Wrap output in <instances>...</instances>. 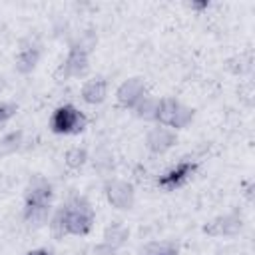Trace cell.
<instances>
[{
    "label": "cell",
    "mask_w": 255,
    "mask_h": 255,
    "mask_svg": "<svg viewBox=\"0 0 255 255\" xmlns=\"http://www.w3.org/2000/svg\"><path fill=\"white\" fill-rule=\"evenodd\" d=\"M243 227H245V219L237 211H229L207 221L201 231L209 237H235L243 231Z\"/></svg>",
    "instance_id": "8"
},
{
    "label": "cell",
    "mask_w": 255,
    "mask_h": 255,
    "mask_svg": "<svg viewBox=\"0 0 255 255\" xmlns=\"http://www.w3.org/2000/svg\"><path fill=\"white\" fill-rule=\"evenodd\" d=\"M197 167H199V163L195 159H183L157 177V187L161 191H175L191 179V175L197 171Z\"/></svg>",
    "instance_id": "7"
},
{
    "label": "cell",
    "mask_w": 255,
    "mask_h": 255,
    "mask_svg": "<svg viewBox=\"0 0 255 255\" xmlns=\"http://www.w3.org/2000/svg\"><path fill=\"white\" fill-rule=\"evenodd\" d=\"M88 118L74 104H62L52 112L50 129L56 135H78L86 129Z\"/></svg>",
    "instance_id": "3"
},
{
    "label": "cell",
    "mask_w": 255,
    "mask_h": 255,
    "mask_svg": "<svg viewBox=\"0 0 255 255\" xmlns=\"http://www.w3.org/2000/svg\"><path fill=\"white\" fill-rule=\"evenodd\" d=\"M209 6H211V2H207V0H203V2H189V4H187V8H189V10H195V12L207 10Z\"/></svg>",
    "instance_id": "19"
},
{
    "label": "cell",
    "mask_w": 255,
    "mask_h": 255,
    "mask_svg": "<svg viewBox=\"0 0 255 255\" xmlns=\"http://www.w3.org/2000/svg\"><path fill=\"white\" fill-rule=\"evenodd\" d=\"M94 221H96V215H94L92 203L84 195H74L52 215L48 223L56 237H64V235L84 237L92 231Z\"/></svg>",
    "instance_id": "1"
},
{
    "label": "cell",
    "mask_w": 255,
    "mask_h": 255,
    "mask_svg": "<svg viewBox=\"0 0 255 255\" xmlns=\"http://www.w3.org/2000/svg\"><path fill=\"white\" fill-rule=\"evenodd\" d=\"M157 100H159V98L145 94V96L137 102V106L133 108L135 118H139V120H143V122H155V108H157Z\"/></svg>",
    "instance_id": "15"
},
{
    "label": "cell",
    "mask_w": 255,
    "mask_h": 255,
    "mask_svg": "<svg viewBox=\"0 0 255 255\" xmlns=\"http://www.w3.org/2000/svg\"><path fill=\"white\" fill-rule=\"evenodd\" d=\"M4 88H6V78H4V74H0V94L4 92Z\"/></svg>",
    "instance_id": "21"
},
{
    "label": "cell",
    "mask_w": 255,
    "mask_h": 255,
    "mask_svg": "<svg viewBox=\"0 0 255 255\" xmlns=\"http://www.w3.org/2000/svg\"><path fill=\"white\" fill-rule=\"evenodd\" d=\"M88 159H90L88 149H86V147H80V145H74V147H70V149L64 153V163H66V167L72 169V171H80V169L88 163Z\"/></svg>",
    "instance_id": "16"
},
{
    "label": "cell",
    "mask_w": 255,
    "mask_h": 255,
    "mask_svg": "<svg viewBox=\"0 0 255 255\" xmlns=\"http://www.w3.org/2000/svg\"><path fill=\"white\" fill-rule=\"evenodd\" d=\"M106 201L118 211H129L135 205V187L128 179L112 177L104 183Z\"/></svg>",
    "instance_id": "5"
},
{
    "label": "cell",
    "mask_w": 255,
    "mask_h": 255,
    "mask_svg": "<svg viewBox=\"0 0 255 255\" xmlns=\"http://www.w3.org/2000/svg\"><path fill=\"white\" fill-rule=\"evenodd\" d=\"M52 201H54V185L46 177L34 175L24 189V207H50L52 209Z\"/></svg>",
    "instance_id": "9"
},
{
    "label": "cell",
    "mask_w": 255,
    "mask_h": 255,
    "mask_svg": "<svg viewBox=\"0 0 255 255\" xmlns=\"http://www.w3.org/2000/svg\"><path fill=\"white\" fill-rule=\"evenodd\" d=\"M18 114V106L14 102H6L0 100V124H6L8 120H12Z\"/></svg>",
    "instance_id": "18"
},
{
    "label": "cell",
    "mask_w": 255,
    "mask_h": 255,
    "mask_svg": "<svg viewBox=\"0 0 255 255\" xmlns=\"http://www.w3.org/2000/svg\"><path fill=\"white\" fill-rule=\"evenodd\" d=\"M147 94L145 88V80L139 76H131L128 80H124L118 90H116V102L118 106H122L124 110H133L137 106V102Z\"/></svg>",
    "instance_id": "10"
},
{
    "label": "cell",
    "mask_w": 255,
    "mask_h": 255,
    "mask_svg": "<svg viewBox=\"0 0 255 255\" xmlns=\"http://www.w3.org/2000/svg\"><path fill=\"white\" fill-rule=\"evenodd\" d=\"M128 239H129V229L126 225H122L120 221H114L104 229V241L102 243H106L108 247L118 251L120 247H124L128 243Z\"/></svg>",
    "instance_id": "13"
},
{
    "label": "cell",
    "mask_w": 255,
    "mask_h": 255,
    "mask_svg": "<svg viewBox=\"0 0 255 255\" xmlns=\"http://www.w3.org/2000/svg\"><path fill=\"white\" fill-rule=\"evenodd\" d=\"M175 143H177V131H173L165 126L157 124V126L149 128L145 133V147L155 155L167 153Z\"/></svg>",
    "instance_id": "11"
},
{
    "label": "cell",
    "mask_w": 255,
    "mask_h": 255,
    "mask_svg": "<svg viewBox=\"0 0 255 255\" xmlns=\"http://www.w3.org/2000/svg\"><path fill=\"white\" fill-rule=\"evenodd\" d=\"M195 118V110L185 106L183 102H179L177 98L171 96H163L157 100V108H155V124L165 126L173 131L177 129H185Z\"/></svg>",
    "instance_id": "2"
},
{
    "label": "cell",
    "mask_w": 255,
    "mask_h": 255,
    "mask_svg": "<svg viewBox=\"0 0 255 255\" xmlns=\"http://www.w3.org/2000/svg\"><path fill=\"white\" fill-rule=\"evenodd\" d=\"M26 255H54L50 249H46V247H36V249H30Z\"/></svg>",
    "instance_id": "20"
},
{
    "label": "cell",
    "mask_w": 255,
    "mask_h": 255,
    "mask_svg": "<svg viewBox=\"0 0 255 255\" xmlns=\"http://www.w3.org/2000/svg\"><path fill=\"white\" fill-rule=\"evenodd\" d=\"M24 143V131L22 129H14V131H8L0 137V157H10L14 155L16 151H20Z\"/></svg>",
    "instance_id": "14"
},
{
    "label": "cell",
    "mask_w": 255,
    "mask_h": 255,
    "mask_svg": "<svg viewBox=\"0 0 255 255\" xmlns=\"http://www.w3.org/2000/svg\"><path fill=\"white\" fill-rule=\"evenodd\" d=\"M42 58V42L34 36H28L24 40H20L18 44V52L14 56V68L18 74H32Z\"/></svg>",
    "instance_id": "6"
},
{
    "label": "cell",
    "mask_w": 255,
    "mask_h": 255,
    "mask_svg": "<svg viewBox=\"0 0 255 255\" xmlns=\"http://www.w3.org/2000/svg\"><path fill=\"white\" fill-rule=\"evenodd\" d=\"M88 70H90V48L82 42L70 44V50L58 68V78L64 82L84 78L88 74Z\"/></svg>",
    "instance_id": "4"
},
{
    "label": "cell",
    "mask_w": 255,
    "mask_h": 255,
    "mask_svg": "<svg viewBox=\"0 0 255 255\" xmlns=\"http://www.w3.org/2000/svg\"><path fill=\"white\" fill-rule=\"evenodd\" d=\"M143 255H179V245L173 241H151L145 245Z\"/></svg>",
    "instance_id": "17"
},
{
    "label": "cell",
    "mask_w": 255,
    "mask_h": 255,
    "mask_svg": "<svg viewBox=\"0 0 255 255\" xmlns=\"http://www.w3.org/2000/svg\"><path fill=\"white\" fill-rule=\"evenodd\" d=\"M108 92H110L108 80H106L104 76H94V78H90V80L84 82L80 96H82V100H84L88 106H100V104L106 102Z\"/></svg>",
    "instance_id": "12"
}]
</instances>
